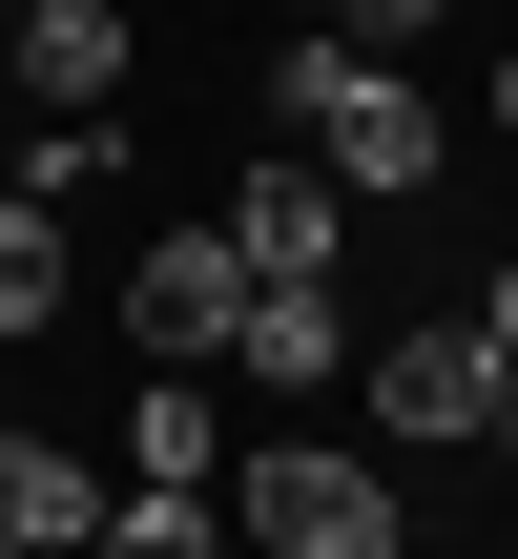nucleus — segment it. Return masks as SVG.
Listing matches in <instances>:
<instances>
[{
  "label": "nucleus",
  "instance_id": "nucleus-6",
  "mask_svg": "<svg viewBox=\"0 0 518 559\" xmlns=\"http://www.w3.org/2000/svg\"><path fill=\"white\" fill-rule=\"evenodd\" d=\"M228 373H249V394H332V373H353V311H332V270L249 290V311H228Z\"/></svg>",
  "mask_w": 518,
  "mask_h": 559
},
{
  "label": "nucleus",
  "instance_id": "nucleus-13",
  "mask_svg": "<svg viewBox=\"0 0 518 559\" xmlns=\"http://www.w3.org/2000/svg\"><path fill=\"white\" fill-rule=\"evenodd\" d=\"M457 332L498 353V436H518V270H498V290H478V311H457Z\"/></svg>",
  "mask_w": 518,
  "mask_h": 559
},
{
  "label": "nucleus",
  "instance_id": "nucleus-15",
  "mask_svg": "<svg viewBox=\"0 0 518 559\" xmlns=\"http://www.w3.org/2000/svg\"><path fill=\"white\" fill-rule=\"evenodd\" d=\"M0 83H21V21H0Z\"/></svg>",
  "mask_w": 518,
  "mask_h": 559
},
{
  "label": "nucleus",
  "instance_id": "nucleus-9",
  "mask_svg": "<svg viewBox=\"0 0 518 559\" xmlns=\"http://www.w3.org/2000/svg\"><path fill=\"white\" fill-rule=\"evenodd\" d=\"M125 477H228V394L166 353V394H125Z\"/></svg>",
  "mask_w": 518,
  "mask_h": 559
},
{
  "label": "nucleus",
  "instance_id": "nucleus-12",
  "mask_svg": "<svg viewBox=\"0 0 518 559\" xmlns=\"http://www.w3.org/2000/svg\"><path fill=\"white\" fill-rule=\"evenodd\" d=\"M436 21H457V0H332V41H353V62H415Z\"/></svg>",
  "mask_w": 518,
  "mask_h": 559
},
{
  "label": "nucleus",
  "instance_id": "nucleus-11",
  "mask_svg": "<svg viewBox=\"0 0 518 559\" xmlns=\"http://www.w3.org/2000/svg\"><path fill=\"white\" fill-rule=\"evenodd\" d=\"M42 311H62V207H42V187L0 166V353H21Z\"/></svg>",
  "mask_w": 518,
  "mask_h": 559
},
{
  "label": "nucleus",
  "instance_id": "nucleus-7",
  "mask_svg": "<svg viewBox=\"0 0 518 559\" xmlns=\"http://www.w3.org/2000/svg\"><path fill=\"white\" fill-rule=\"evenodd\" d=\"M21 21V104H125V0H0Z\"/></svg>",
  "mask_w": 518,
  "mask_h": 559
},
{
  "label": "nucleus",
  "instance_id": "nucleus-10",
  "mask_svg": "<svg viewBox=\"0 0 518 559\" xmlns=\"http://www.w3.org/2000/svg\"><path fill=\"white\" fill-rule=\"evenodd\" d=\"M83 559H208V477H104Z\"/></svg>",
  "mask_w": 518,
  "mask_h": 559
},
{
  "label": "nucleus",
  "instance_id": "nucleus-8",
  "mask_svg": "<svg viewBox=\"0 0 518 559\" xmlns=\"http://www.w3.org/2000/svg\"><path fill=\"white\" fill-rule=\"evenodd\" d=\"M83 519H104V477H83L62 436H21V456H0V559H83Z\"/></svg>",
  "mask_w": 518,
  "mask_h": 559
},
{
  "label": "nucleus",
  "instance_id": "nucleus-14",
  "mask_svg": "<svg viewBox=\"0 0 518 559\" xmlns=\"http://www.w3.org/2000/svg\"><path fill=\"white\" fill-rule=\"evenodd\" d=\"M498 145H518V62H498Z\"/></svg>",
  "mask_w": 518,
  "mask_h": 559
},
{
  "label": "nucleus",
  "instance_id": "nucleus-16",
  "mask_svg": "<svg viewBox=\"0 0 518 559\" xmlns=\"http://www.w3.org/2000/svg\"><path fill=\"white\" fill-rule=\"evenodd\" d=\"M291 21H332V0H291Z\"/></svg>",
  "mask_w": 518,
  "mask_h": 559
},
{
  "label": "nucleus",
  "instance_id": "nucleus-2",
  "mask_svg": "<svg viewBox=\"0 0 518 559\" xmlns=\"http://www.w3.org/2000/svg\"><path fill=\"white\" fill-rule=\"evenodd\" d=\"M228 519H249L270 559H415L395 477H374V456H332V436H270V456L228 477Z\"/></svg>",
  "mask_w": 518,
  "mask_h": 559
},
{
  "label": "nucleus",
  "instance_id": "nucleus-1",
  "mask_svg": "<svg viewBox=\"0 0 518 559\" xmlns=\"http://www.w3.org/2000/svg\"><path fill=\"white\" fill-rule=\"evenodd\" d=\"M270 124H291V145H311V166H332L353 207H395V187H436V145H457V104H436L415 62H353L332 21H311V41L270 62Z\"/></svg>",
  "mask_w": 518,
  "mask_h": 559
},
{
  "label": "nucleus",
  "instance_id": "nucleus-5",
  "mask_svg": "<svg viewBox=\"0 0 518 559\" xmlns=\"http://www.w3.org/2000/svg\"><path fill=\"white\" fill-rule=\"evenodd\" d=\"M374 436H395V456L498 436V353H478V332H395V353H374Z\"/></svg>",
  "mask_w": 518,
  "mask_h": 559
},
{
  "label": "nucleus",
  "instance_id": "nucleus-3",
  "mask_svg": "<svg viewBox=\"0 0 518 559\" xmlns=\"http://www.w3.org/2000/svg\"><path fill=\"white\" fill-rule=\"evenodd\" d=\"M208 228L249 249V290H291V270H332V249H353V187H332L311 145H270V166H249V187H228Z\"/></svg>",
  "mask_w": 518,
  "mask_h": 559
},
{
  "label": "nucleus",
  "instance_id": "nucleus-17",
  "mask_svg": "<svg viewBox=\"0 0 518 559\" xmlns=\"http://www.w3.org/2000/svg\"><path fill=\"white\" fill-rule=\"evenodd\" d=\"M0 456H21V415H0Z\"/></svg>",
  "mask_w": 518,
  "mask_h": 559
},
{
  "label": "nucleus",
  "instance_id": "nucleus-4",
  "mask_svg": "<svg viewBox=\"0 0 518 559\" xmlns=\"http://www.w3.org/2000/svg\"><path fill=\"white\" fill-rule=\"evenodd\" d=\"M228 311H249V249H228V228H145V270H125V332L208 373V353H228Z\"/></svg>",
  "mask_w": 518,
  "mask_h": 559
}]
</instances>
